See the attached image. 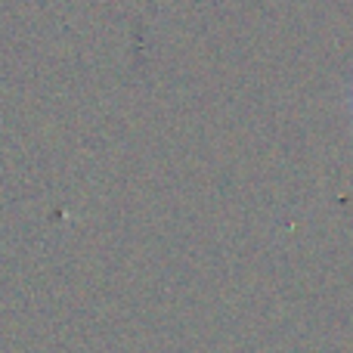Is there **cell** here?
<instances>
[{
	"mask_svg": "<svg viewBox=\"0 0 353 353\" xmlns=\"http://www.w3.org/2000/svg\"><path fill=\"white\" fill-rule=\"evenodd\" d=\"M350 118H353V93H350Z\"/></svg>",
	"mask_w": 353,
	"mask_h": 353,
	"instance_id": "1",
	"label": "cell"
}]
</instances>
